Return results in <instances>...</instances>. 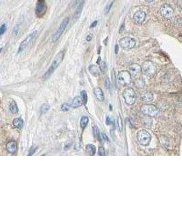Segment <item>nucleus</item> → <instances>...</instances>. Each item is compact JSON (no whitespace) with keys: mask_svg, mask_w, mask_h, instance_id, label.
Segmentation results:
<instances>
[{"mask_svg":"<svg viewBox=\"0 0 182 205\" xmlns=\"http://www.w3.org/2000/svg\"><path fill=\"white\" fill-rule=\"evenodd\" d=\"M37 34H38L37 31L33 32L23 41V42L21 43V45L19 47V50H18L19 54H21V53H23L25 51V49L27 47L29 46V44L32 43V41L34 39L35 36H36Z\"/></svg>","mask_w":182,"mask_h":205,"instance_id":"obj_7","label":"nucleus"},{"mask_svg":"<svg viewBox=\"0 0 182 205\" xmlns=\"http://www.w3.org/2000/svg\"><path fill=\"white\" fill-rule=\"evenodd\" d=\"M141 68L143 73L149 77L153 76L157 71L156 65L150 61H145V62H143Z\"/></svg>","mask_w":182,"mask_h":205,"instance_id":"obj_5","label":"nucleus"},{"mask_svg":"<svg viewBox=\"0 0 182 205\" xmlns=\"http://www.w3.org/2000/svg\"><path fill=\"white\" fill-rule=\"evenodd\" d=\"M88 123H89V118L86 116H83L80 121V125L82 129H85L87 127Z\"/></svg>","mask_w":182,"mask_h":205,"instance_id":"obj_23","label":"nucleus"},{"mask_svg":"<svg viewBox=\"0 0 182 205\" xmlns=\"http://www.w3.org/2000/svg\"><path fill=\"white\" fill-rule=\"evenodd\" d=\"M136 138L138 142H139L140 145L142 146H147L150 144L151 136L150 133L146 131V130H140L137 133Z\"/></svg>","mask_w":182,"mask_h":205,"instance_id":"obj_3","label":"nucleus"},{"mask_svg":"<svg viewBox=\"0 0 182 205\" xmlns=\"http://www.w3.org/2000/svg\"><path fill=\"white\" fill-rule=\"evenodd\" d=\"M81 97L83 99V100L84 105H85L87 102V94L86 92V91H85V90L81 91Z\"/></svg>","mask_w":182,"mask_h":205,"instance_id":"obj_25","label":"nucleus"},{"mask_svg":"<svg viewBox=\"0 0 182 205\" xmlns=\"http://www.w3.org/2000/svg\"><path fill=\"white\" fill-rule=\"evenodd\" d=\"M93 92H94L96 97L98 101H103L104 100V95L103 94V90H102L100 88H96L95 89L93 90Z\"/></svg>","mask_w":182,"mask_h":205,"instance_id":"obj_17","label":"nucleus"},{"mask_svg":"<svg viewBox=\"0 0 182 205\" xmlns=\"http://www.w3.org/2000/svg\"><path fill=\"white\" fill-rule=\"evenodd\" d=\"M92 36H91V35H88L87 36V38H86V39H87V41H90L91 40H92Z\"/></svg>","mask_w":182,"mask_h":205,"instance_id":"obj_41","label":"nucleus"},{"mask_svg":"<svg viewBox=\"0 0 182 205\" xmlns=\"http://www.w3.org/2000/svg\"><path fill=\"white\" fill-rule=\"evenodd\" d=\"M70 105L68 103H63L62 105V109L63 111H64V112H66V111H68L69 109H70Z\"/></svg>","mask_w":182,"mask_h":205,"instance_id":"obj_30","label":"nucleus"},{"mask_svg":"<svg viewBox=\"0 0 182 205\" xmlns=\"http://www.w3.org/2000/svg\"><path fill=\"white\" fill-rule=\"evenodd\" d=\"M64 55H65L64 50H62V51H59L58 54H57L56 57H55V59L53 61V62H52L51 66L49 68V69L47 70V71L46 72L45 74L44 75V76H43L44 79L46 80L48 78L50 77V76L51 75L52 73H53V72L55 71V70H56V69L57 67H58L60 64L62 62V61L63 60V57H64Z\"/></svg>","mask_w":182,"mask_h":205,"instance_id":"obj_1","label":"nucleus"},{"mask_svg":"<svg viewBox=\"0 0 182 205\" xmlns=\"http://www.w3.org/2000/svg\"><path fill=\"white\" fill-rule=\"evenodd\" d=\"M118 51H119V46H118V45H115V54H118Z\"/></svg>","mask_w":182,"mask_h":205,"instance_id":"obj_40","label":"nucleus"},{"mask_svg":"<svg viewBox=\"0 0 182 205\" xmlns=\"http://www.w3.org/2000/svg\"><path fill=\"white\" fill-rule=\"evenodd\" d=\"M121 48L124 49H132L136 45V41L130 38H123L120 40Z\"/></svg>","mask_w":182,"mask_h":205,"instance_id":"obj_11","label":"nucleus"},{"mask_svg":"<svg viewBox=\"0 0 182 205\" xmlns=\"http://www.w3.org/2000/svg\"><path fill=\"white\" fill-rule=\"evenodd\" d=\"M113 123V120L111 116H107L106 118V124L107 125H111Z\"/></svg>","mask_w":182,"mask_h":205,"instance_id":"obj_28","label":"nucleus"},{"mask_svg":"<svg viewBox=\"0 0 182 205\" xmlns=\"http://www.w3.org/2000/svg\"><path fill=\"white\" fill-rule=\"evenodd\" d=\"M13 125L16 127V128H21L23 125V121L20 118H15L13 120Z\"/></svg>","mask_w":182,"mask_h":205,"instance_id":"obj_21","label":"nucleus"},{"mask_svg":"<svg viewBox=\"0 0 182 205\" xmlns=\"http://www.w3.org/2000/svg\"><path fill=\"white\" fill-rule=\"evenodd\" d=\"M132 76L129 71H122L118 75V81L121 85H127L130 84Z\"/></svg>","mask_w":182,"mask_h":205,"instance_id":"obj_8","label":"nucleus"},{"mask_svg":"<svg viewBox=\"0 0 182 205\" xmlns=\"http://www.w3.org/2000/svg\"><path fill=\"white\" fill-rule=\"evenodd\" d=\"M89 71L90 72V73L94 77H98L99 75H100L98 67L94 65H91L89 67Z\"/></svg>","mask_w":182,"mask_h":205,"instance_id":"obj_20","label":"nucleus"},{"mask_svg":"<svg viewBox=\"0 0 182 205\" xmlns=\"http://www.w3.org/2000/svg\"><path fill=\"white\" fill-rule=\"evenodd\" d=\"M117 123H118V127H119V129L120 131H122V120H121V116H118L117 118Z\"/></svg>","mask_w":182,"mask_h":205,"instance_id":"obj_31","label":"nucleus"},{"mask_svg":"<svg viewBox=\"0 0 182 205\" xmlns=\"http://www.w3.org/2000/svg\"><path fill=\"white\" fill-rule=\"evenodd\" d=\"M84 4H85L84 0H81V1L79 2V4H78V5H77L76 9L75 10V12H74V19H79V16H81V13H82V11H83V9Z\"/></svg>","mask_w":182,"mask_h":205,"instance_id":"obj_14","label":"nucleus"},{"mask_svg":"<svg viewBox=\"0 0 182 205\" xmlns=\"http://www.w3.org/2000/svg\"><path fill=\"white\" fill-rule=\"evenodd\" d=\"M100 49H101V47H99V51H98V54H100Z\"/></svg>","mask_w":182,"mask_h":205,"instance_id":"obj_45","label":"nucleus"},{"mask_svg":"<svg viewBox=\"0 0 182 205\" xmlns=\"http://www.w3.org/2000/svg\"><path fill=\"white\" fill-rule=\"evenodd\" d=\"M97 24H98V21H94L93 22V23L91 24V26H90V27L91 28H93V27H95L96 26H97Z\"/></svg>","mask_w":182,"mask_h":205,"instance_id":"obj_39","label":"nucleus"},{"mask_svg":"<svg viewBox=\"0 0 182 205\" xmlns=\"http://www.w3.org/2000/svg\"><path fill=\"white\" fill-rule=\"evenodd\" d=\"M16 149H17V145L15 142H9L6 144V150L9 153L14 154L16 153Z\"/></svg>","mask_w":182,"mask_h":205,"instance_id":"obj_15","label":"nucleus"},{"mask_svg":"<svg viewBox=\"0 0 182 205\" xmlns=\"http://www.w3.org/2000/svg\"><path fill=\"white\" fill-rule=\"evenodd\" d=\"M5 30H6V25H5V23H4L2 25L1 27H0V34L1 35L4 34V33L5 32Z\"/></svg>","mask_w":182,"mask_h":205,"instance_id":"obj_33","label":"nucleus"},{"mask_svg":"<svg viewBox=\"0 0 182 205\" xmlns=\"http://www.w3.org/2000/svg\"><path fill=\"white\" fill-rule=\"evenodd\" d=\"M160 12V15L162 16L167 19H172L173 15H174V10H173L171 7L167 4L162 5Z\"/></svg>","mask_w":182,"mask_h":205,"instance_id":"obj_10","label":"nucleus"},{"mask_svg":"<svg viewBox=\"0 0 182 205\" xmlns=\"http://www.w3.org/2000/svg\"><path fill=\"white\" fill-rule=\"evenodd\" d=\"M69 21H70V18L69 17H66L64 19H63V21L61 23L60 26L59 27V28L57 29L56 33L53 35V36L51 38V42L52 43H56V41L59 40V38H60L61 36H62V33L64 32V30H66V27L68 26V25L69 23Z\"/></svg>","mask_w":182,"mask_h":205,"instance_id":"obj_6","label":"nucleus"},{"mask_svg":"<svg viewBox=\"0 0 182 205\" xmlns=\"http://www.w3.org/2000/svg\"><path fill=\"white\" fill-rule=\"evenodd\" d=\"M142 71V68L138 64H132L129 67V72L131 76L133 77H136L139 75Z\"/></svg>","mask_w":182,"mask_h":205,"instance_id":"obj_12","label":"nucleus"},{"mask_svg":"<svg viewBox=\"0 0 182 205\" xmlns=\"http://www.w3.org/2000/svg\"><path fill=\"white\" fill-rule=\"evenodd\" d=\"M86 153L89 155H94L96 152V146L93 144H87L86 146Z\"/></svg>","mask_w":182,"mask_h":205,"instance_id":"obj_19","label":"nucleus"},{"mask_svg":"<svg viewBox=\"0 0 182 205\" xmlns=\"http://www.w3.org/2000/svg\"><path fill=\"white\" fill-rule=\"evenodd\" d=\"M153 94L150 92H146L143 93L141 96V101L143 102H150L153 100Z\"/></svg>","mask_w":182,"mask_h":205,"instance_id":"obj_18","label":"nucleus"},{"mask_svg":"<svg viewBox=\"0 0 182 205\" xmlns=\"http://www.w3.org/2000/svg\"><path fill=\"white\" fill-rule=\"evenodd\" d=\"M179 5H180V8L182 9V0H180V2H179Z\"/></svg>","mask_w":182,"mask_h":205,"instance_id":"obj_42","label":"nucleus"},{"mask_svg":"<svg viewBox=\"0 0 182 205\" xmlns=\"http://www.w3.org/2000/svg\"><path fill=\"white\" fill-rule=\"evenodd\" d=\"M145 1L146 2H148V3H150V2H153V1H154V0H145Z\"/></svg>","mask_w":182,"mask_h":205,"instance_id":"obj_44","label":"nucleus"},{"mask_svg":"<svg viewBox=\"0 0 182 205\" xmlns=\"http://www.w3.org/2000/svg\"><path fill=\"white\" fill-rule=\"evenodd\" d=\"M47 10L45 0H38L35 7V15L38 17H42Z\"/></svg>","mask_w":182,"mask_h":205,"instance_id":"obj_9","label":"nucleus"},{"mask_svg":"<svg viewBox=\"0 0 182 205\" xmlns=\"http://www.w3.org/2000/svg\"><path fill=\"white\" fill-rule=\"evenodd\" d=\"M124 29H125V24H124V23L121 25V26H120V34H121V33H122L123 32V30Z\"/></svg>","mask_w":182,"mask_h":205,"instance_id":"obj_38","label":"nucleus"},{"mask_svg":"<svg viewBox=\"0 0 182 205\" xmlns=\"http://www.w3.org/2000/svg\"><path fill=\"white\" fill-rule=\"evenodd\" d=\"M93 135H94V136L96 137L99 138V137H100V132H99L98 128L96 126H95L93 128Z\"/></svg>","mask_w":182,"mask_h":205,"instance_id":"obj_26","label":"nucleus"},{"mask_svg":"<svg viewBox=\"0 0 182 205\" xmlns=\"http://www.w3.org/2000/svg\"><path fill=\"white\" fill-rule=\"evenodd\" d=\"M142 113L144 115H147L151 117H154L159 114V109L158 108L153 105L151 104H145L142 105L140 108Z\"/></svg>","mask_w":182,"mask_h":205,"instance_id":"obj_4","label":"nucleus"},{"mask_svg":"<svg viewBox=\"0 0 182 205\" xmlns=\"http://www.w3.org/2000/svg\"><path fill=\"white\" fill-rule=\"evenodd\" d=\"M104 85H105V87L107 88V89H109V88H110V81H109V78L108 77H106Z\"/></svg>","mask_w":182,"mask_h":205,"instance_id":"obj_36","label":"nucleus"},{"mask_svg":"<svg viewBox=\"0 0 182 205\" xmlns=\"http://www.w3.org/2000/svg\"><path fill=\"white\" fill-rule=\"evenodd\" d=\"M100 60H101V57H98V61H97V64H100Z\"/></svg>","mask_w":182,"mask_h":205,"instance_id":"obj_43","label":"nucleus"},{"mask_svg":"<svg viewBox=\"0 0 182 205\" xmlns=\"http://www.w3.org/2000/svg\"><path fill=\"white\" fill-rule=\"evenodd\" d=\"M50 109V105L48 103H45L42 105V107L40 108V112L41 113H45L48 112Z\"/></svg>","mask_w":182,"mask_h":205,"instance_id":"obj_24","label":"nucleus"},{"mask_svg":"<svg viewBox=\"0 0 182 205\" xmlns=\"http://www.w3.org/2000/svg\"><path fill=\"white\" fill-rule=\"evenodd\" d=\"M99 139H100L101 141H103V142H104V141L108 140V137H107L105 134H100V137H99Z\"/></svg>","mask_w":182,"mask_h":205,"instance_id":"obj_32","label":"nucleus"},{"mask_svg":"<svg viewBox=\"0 0 182 205\" xmlns=\"http://www.w3.org/2000/svg\"><path fill=\"white\" fill-rule=\"evenodd\" d=\"M146 18V14L144 11L139 10L134 14L133 19L137 24H141L144 22Z\"/></svg>","mask_w":182,"mask_h":205,"instance_id":"obj_13","label":"nucleus"},{"mask_svg":"<svg viewBox=\"0 0 182 205\" xmlns=\"http://www.w3.org/2000/svg\"><path fill=\"white\" fill-rule=\"evenodd\" d=\"M98 154L100 155V156H104V155H106V152L104 148L103 147H100L98 149Z\"/></svg>","mask_w":182,"mask_h":205,"instance_id":"obj_34","label":"nucleus"},{"mask_svg":"<svg viewBox=\"0 0 182 205\" xmlns=\"http://www.w3.org/2000/svg\"><path fill=\"white\" fill-rule=\"evenodd\" d=\"M36 150H37V146H32V147L30 148L29 151V155H32L33 154H34Z\"/></svg>","mask_w":182,"mask_h":205,"instance_id":"obj_35","label":"nucleus"},{"mask_svg":"<svg viewBox=\"0 0 182 205\" xmlns=\"http://www.w3.org/2000/svg\"><path fill=\"white\" fill-rule=\"evenodd\" d=\"M113 3H114V1H113V2L111 3V4L106 5V7L105 8V14H106V15H107V14L109 13V11L111 10V8H112L113 5Z\"/></svg>","mask_w":182,"mask_h":205,"instance_id":"obj_29","label":"nucleus"},{"mask_svg":"<svg viewBox=\"0 0 182 205\" xmlns=\"http://www.w3.org/2000/svg\"><path fill=\"white\" fill-rule=\"evenodd\" d=\"M83 104H84V102L81 96H77L73 99L72 102V107L73 108H78L81 107Z\"/></svg>","mask_w":182,"mask_h":205,"instance_id":"obj_16","label":"nucleus"},{"mask_svg":"<svg viewBox=\"0 0 182 205\" xmlns=\"http://www.w3.org/2000/svg\"><path fill=\"white\" fill-rule=\"evenodd\" d=\"M106 68H107V66H106V62H104V61H103L100 64V71L104 73V72H105L106 71Z\"/></svg>","mask_w":182,"mask_h":205,"instance_id":"obj_27","label":"nucleus"},{"mask_svg":"<svg viewBox=\"0 0 182 205\" xmlns=\"http://www.w3.org/2000/svg\"><path fill=\"white\" fill-rule=\"evenodd\" d=\"M9 109L10 112L13 113H16L18 112V111H19L18 107L15 101H13L10 102V104L9 105Z\"/></svg>","mask_w":182,"mask_h":205,"instance_id":"obj_22","label":"nucleus"},{"mask_svg":"<svg viewBox=\"0 0 182 205\" xmlns=\"http://www.w3.org/2000/svg\"><path fill=\"white\" fill-rule=\"evenodd\" d=\"M18 30H19V26H16L15 27V28L13 30V34L14 35H16L18 33Z\"/></svg>","mask_w":182,"mask_h":205,"instance_id":"obj_37","label":"nucleus"},{"mask_svg":"<svg viewBox=\"0 0 182 205\" xmlns=\"http://www.w3.org/2000/svg\"><path fill=\"white\" fill-rule=\"evenodd\" d=\"M123 97L125 102L128 105H132L136 100V95L132 88H126L123 92Z\"/></svg>","mask_w":182,"mask_h":205,"instance_id":"obj_2","label":"nucleus"}]
</instances>
